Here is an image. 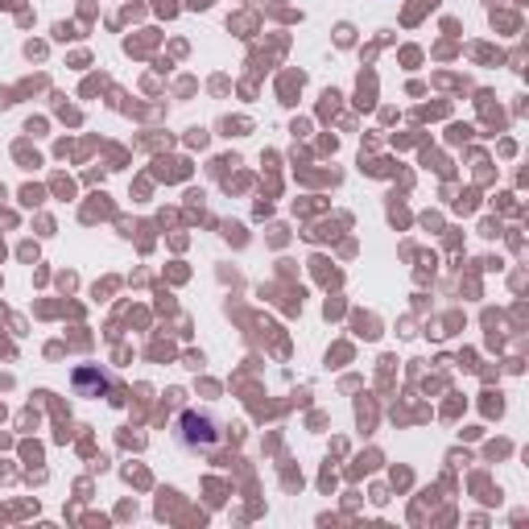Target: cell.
Here are the masks:
<instances>
[{
    "mask_svg": "<svg viewBox=\"0 0 529 529\" xmlns=\"http://www.w3.org/2000/svg\"><path fill=\"white\" fill-rule=\"evenodd\" d=\"M178 439H183L186 447H216V439H219V431H216V418L211 414H183V422H178Z\"/></svg>",
    "mask_w": 529,
    "mask_h": 529,
    "instance_id": "cell-1",
    "label": "cell"
}]
</instances>
